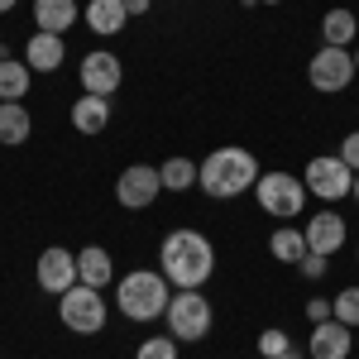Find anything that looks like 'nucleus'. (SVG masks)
Wrapping results in <instances>:
<instances>
[{"instance_id":"1","label":"nucleus","mask_w":359,"mask_h":359,"mask_svg":"<svg viewBox=\"0 0 359 359\" xmlns=\"http://www.w3.org/2000/svg\"><path fill=\"white\" fill-rule=\"evenodd\" d=\"M158 273L172 287H201L206 278L216 273V245L201 230H192V225H177L158 245Z\"/></svg>"},{"instance_id":"2","label":"nucleus","mask_w":359,"mask_h":359,"mask_svg":"<svg viewBox=\"0 0 359 359\" xmlns=\"http://www.w3.org/2000/svg\"><path fill=\"white\" fill-rule=\"evenodd\" d=\"M259 158L240 149V144H221V149H211L206 154V163H196V187L206 196H216V201H230V196H245L254 192V182H259Z\"/></svg>"},{"instance_id":"3","label":"nucleus","mask_w":359,"mask_h":359,"mask_svg":"<svg viewBox=\"0 0 359 359\" xmlns=\"http://www.w3.org/2000/svg\"><path fill=\"white\" fill-rule=\"evenodd\" d=\"M168 278L158 269H130L125 278H115V306L125 321H158L168 311Z\"/></svg>"},{"instance_id":"4","label":"nucleus","mask_w":359,"mask_h":359,"mask_svg":"<svg viewBox=\"0 0 359 359\" xmlns=\"http://www.w3.org/2000/svg\"><path fill=\"white\" fill-rule=\"evenodd\" d=\"M163 316H168V331L177 335V340H206L211 326H216V311L201 297V287H177V292L168 297Z\"/></svg>"},{"instance_id":"5","label":"nucleus","mask_w":359,"mask_h":359,"mask_svg":"<svg viewBox=\"0 0 359 359\" xmlns=\"http://www.w3.org/2000/svg\"><path fill=\"white\" fill-rule=\"evenodd\" d=\"M306 182L302 177H292V172H259V182H254V201L278 216V221H292V216H302L306 206Z\"/></svg>"},{"instance_id":"6","label":"nucleus","mask_w":359,"mask_h":359,"mask_svg":"<svg viewBox=\"0 0 359 359\" xmlns=\"http://www.w3.org/2000/svg\"><path fill=\"white\" fill-rule=\"evenodd\" d=\"M57 321L72 335H101V326H106V297L96 287L77 283V287H67L57 297Z\"/></svg>"},{"instance_id":"7","label":"nucleus","mask_w":359,"mask_h":359,"mask_svg":"<svg viewBox=\"0 0 359 359\" xmlns=\"http://www.w3.org/2000/svg\"><path fill=\"white\" fill-rule=\"evenodd\" d=\"M355 53L350 48H331V43H321L311 62H306V82L316 86L321 96H335V91H345V86L355 82Z\"/></svg>"},{"instance_id":"8","label":"nucleus","mask_w":359,"mask_h":359,"mask_svg":"<svg viewBox=\"0 0 359 359\" xmlns=\"http://www.w3.org/2000/svg\"><path fill=\"white\" fill-rule=\"evenodd\" d=\"M306 192L321 196V201H340V196H350V187H355V172L340 163V154H316L311 163H306L302 172Z\"/></svg>"},{"instance_id":"9","label":"nucleus","mask_w":359,"mask_h":359,"mask_svg":"<svg viewBox=\"0 0 359 359\" xmlns=\"http://www.w3.org/2000/svg\"><path fill=\"white\" fill-rule=\"evenodd\" d=\"M158 192H163V177H158V168H149V163H130L120 177H115V201H120L125 211L154 206Z\"/></svg>"},{"instance_id":"10","label":"nucleus","mask_w":359,"mask_h":359,"mask_svg":"<svg viewBox=\"0 0 359 359\" xmlns=\"http://www.w3.org/2000/svg\"><path fill=\"white\" fill-rule=\"evenodd\" d=\"M34 283L48 292V297H62L67 287H77V254L62 245H48L34 264Z\"/></svg>"},{"instance_id":"11","label":"nucleus","mask_w":359,"mask_h":359,"mask_svg":"<svg viewBox=\"0 0 359 359\" xmlns=\"http://www.w3.org/2000/svg\"><path fill=\"white\" fill-rule=\"evenodd\" d=\"M77 77H82V91H91V96H115L120 82H125V67H120V57L111 48H96V53L82 57Z\"/></svg>"},{"instance_id":"12","label":"nucleus","mask_w":359,"mask_h":359,"mask_svg":"<svg viewBox=\"0 0 359 359\" xmlns=\"http://www.w3.org/2000/svg\"><path fill=\"white\" fill-rule=\"evenodd\" d=\"M350 350H355V331L335 316L311 326V335H306V359H350Z\"/></svg>"},{"instance_id":"13","label":"nucleus","mask_w":359,"mask_h":359,"mask_svg":"<svg viewBox=\"0 0 359 359\" xmlns=\"http://www.w3.org/2000/svg\"><path fill=\"white\" fill-rule=\"evenodd\" d=\"M302 235H306V249H311V254H326V259H331L335 249H345L350 225H345V216H335V211H316V216L302 225Z\"/></svg>"},{"instance_id":"14","label":"nucleus","mask_w":359,"mask_h":359,"mask_svg":"<svg viewBox=\"0 0 359 359\" xmlns=\"http://www.w3.org/2000/svg\"><path fill=\"white\" fill-rule=\"evenodd\" d=\"M77 283L96 287V292H106V287L115 283V259H111V249H101V245L77 249Z\"/></svg>"},{"instance_id":"15","label":"nucleus","mask_w":359,"mask_h":359,"mask_svg":"<svg viewBox=\"0 0 359 359\" xmlns=\"http://www.w3.org/2000/svg\"><path fill=\"white\" fill-rule=\"evenodd\" d=\"M25 62L34 67V72H57L62 62H67V43H62V34H29L25 43Z\"/></svg>"},{"instance_id":"16","label":"nucleus","mask_w":359,"mask_h":359,"mask_svg":"<svg viewBox=\"0 0 359 359\" xmlns=\"http://www.w3.org/2000/svg\"><path fill=\"white\" fill-rule=\"evenodd\" d=\"M82 20L91 34H101V39H111L120 29L130 25V10H125V0H86L82 5Z\"/></svg>"},{"instance_id":"17","label":"nucleus","mask_w":359,"mask_h":359,"mask_svg":"<svg viewBox=\"0 0 359 359\" xmlns=\"http://www.w3.org/2000/svg\"><path fill=\"white\" fill-rule=\"evenodd\" d=\"M77 20H82L77 0H34V29H43V34H67Z\"/></svg>"},{"instance_id":"18","label":"nucleus","mask_w":359,"mask_h":359,"mask_svg":"<svg viewBox=\"0 0 359 359\" xmlns=\"http://www.w3.org/2000/svg\"><path fill=\"white\" fill-rule=\"evenodd\" d=\"M106 125H111V96L82 91V96L72 101V130H77V135H101Z\"/></svg>"},{"instance_id":"19","label":"nucleus","mask_w":359,"mask_h":359,"mask_svg":"<svg viewBox=\"0 0 359 359\" xmlns=\"http://www.w3.org/2000/svg\"><path fill=\"white\" fill-rule=\"evenodd\" d=\"M34 135V115L20 106V101H0V144L5 149H20Z\"/></svg>"},{"instance_id":"20","label":"nucleus","mask_w":359,"mask_h":359,"mask_svg":"<svg viewBox=\"0 0 359 359\" xmlns=\"http://www.w3.org/2000/svg\"><path fill=\"white\" fill-rule=\"evenodd\" d=\"M29 86H34V67L25 57H0V101H25Z\"/></svg>"},{"instance_id":"21","label":"nucleus","mask_w":359,"mask_h":359,"mask_svg":"<svg viewBox=\"0 0 359 359\" xmlns=\"http://www.w3.org/2000/svg\"><path fill=\"white\" fill-rule=\"evenodd\" d=\"M321 39L331 43V48H350L359 39V20H355V10H345V5H335L331 15L321 20Z\"/></svg>"},{"instance_id":"22","label":"nucleus","mask_w":359,"mask_h":359,"mask_svg":"<svg viewBox=\"0 0 359 359\" xmlns=\"http://www.w3.org/2000/svg\"><path fill=\"white\" fill-rule=\"evenodd\" d=\"M269 254H273L278 264H302L306 259V235L292 230V225H278L273 235H269Z\"/></svg>"},{"instance_id":"23","label":"nucleus","mask_w":359,"mask_h":359,"mask_svg":"<svg viewBox=\"0 0 359 359\" xmlns=\"http://www.w3.org/2000/svg\"><path fill=\"white\" fill-rule=\"evenodd\" d=\"M158 177H163V192H187V187H196V163L192 158H168L158 168Z\"/></svg>"},{"instance_id":"24","label":"nucleus","mask_w":359,"mask_h":359,"mask_svg":"<svg viewBox=\"0 0 359 359\" xmlns=\"http://www.w3.org/2000/svg\"><path fill=\"white\" fill-rule=\"evenodd\" d=\"M177 345H182L177 335H149L135 350V359H177Z\"/></svg>"},{"instance_id":"25","label":"nucleus","mask_w":359,"mask_h":359,"mask_svg":"<svg viewBox=\"0 0 359 359\" xmlns=\"http://www.w3.org/2000/svg\"><path fill=\"white\" fill-rule=\"evenodd\" d=\"M331 311H335V321H345L355 331L359 326V287H345L340 297H331Z\"/></svg>"},{"instance_id":"26","label":"nucleus","mask_w":359,"mask_h":359,"mask_svg":"<svg viewBox=\"0 0 359 359\" xmlns=\"http://www.w3.org/2000/svg\"><path fill=\"white\" fill-rule=\"evenodd\" d=\"M292 350V340H287V331H278V326H269V331L259 335V355L264 359H278V355H287Z\"/></svg>"},{"instance_id":"27","label":"nucleus","mask_w":359,"mask_h":359,"mask_svg":"<svg viewBox=\"0 0 359 359\" xmlns=\"http://www.w3.org/2000/svg\"><path fill=\"white\" fill-rule=\"evenodd\" d=\"M340 163L350 168V172H359V130H350V135L340 139Z\"/></svg>"},{"instance_id":"28","label":"nucleus","mask_w":359,"mask_h":359,"mask_svg":"<svg viewBox=\"0 0 359 359\" xmlns=\"http://www.w3.org/2000/svg\"><path fill=\"white\" fill-rule=\"evenodd\" d=\"M297 269H302V278H326V269H331V259H326V254H311V249H306V259L297 264Z\"/></svg>"},{"instance_id":"29","label":"nucleus","mask_w":359,"mask_h":359,"mask_svg":"<svg viewBox=\"0 0 359 359\" xmlns=\"http://www.w3.org/2000/svg\"><path fill=\"white\" fill-rule=\"evenodd\" d=\"M335 311H331V302H326V297H311V302H306V321H311V326H321V321H331Z\"/></svg>"},{"instance_id":"30","label":"nucleus","mask_w":359,"mask_h":359,"mask_svg":"<svg viewBox=\"0 0 359 359\" xmlns=\"http://www.w3.org/2000/svg\"><path fill=\"white\" fill-rule=\"evenodd\" d=\"M149 5H154V0H125V10H130V15H149Z\"/></svg>"},{"instance_id":"31","label":"nucleus","mask_w":359,"mask_h":359,"mask_svg":"<svg viewBox=\"0 0 359 359\" xmlns=\"http://www.w3.org/2000/svg\"><path fill=\"white\" fill-rule=\"evenodd\" d=\"M15 5H20V0H0V15H10V10H15Z\"/></svg>"},{"instance_id":"32","label":"nucleus","mask_w":359,"mask_h":359,"mask_svg":"<svg viewBox=\"0 0 359 359\" xmlns=\"http://www.w3.org/2000/svg\"><path fill=\"white\" fill-rule=\"evenodd\" d=\"M350 196H355V201H359V172H355V187H350Z\"/></svg>"},{"instance_id":"33","label":"nucleus","mask_w":359,"mask_h":359,"mask_svg":"<svg viewBox=\"0 0 359 359\" xmlns=\"http://www.w3.org/2000/svg\"><path fill=\"white\" fill-rule=\"evenodd\" d=\"M278 359H302V355H292V350H287V355H278Z\"/></svg>"},{"instance_id":"34","label":"nucleus","mask_w":359,"mask_h":359,"mask_svg":"<svg viewBox=\"0 0 359 359\" xmlns=\"http://www.w3.org/2000/svg\"><path fill=\"white\" fill-rule=\"evenodd\" d=\"M355 72H359V48H355Z\"/></svg>"},{"instance_id":"35","label":"nucleus","mask_w":359,"mask_h":359,"mask_svg":"<svg viewBox=\"0 0 359 359\" xmlns=\"http://www.w3.org/2000/svg\"><path fill=\"white\" fill-rule=\"evenodd\" d=\"M264 5H283V0H264Z\"/></svg>"}]
</instances>
